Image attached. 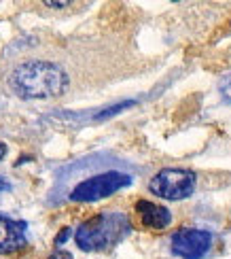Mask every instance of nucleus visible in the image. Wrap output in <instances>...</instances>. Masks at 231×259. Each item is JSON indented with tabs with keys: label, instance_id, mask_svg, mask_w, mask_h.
Returning <instances> with one entry per match:
<instances>
[{
	"label": "nucleus",
	"instance_id": "0eeeda50",
	"mask_svg": "<svg viewBox=\"0 0 231 259\" xmlns=\"http://www.w3.org/2000/svg\"><path fill=\"white\" fill-rule=\"evenodd\" d=\"M136 212L140 217V223L149 230H166L172 223V212L166 206L155 204L151 200H138L136 202Z\"/></svg>",
	"mask_w": 231,
	"mask_h": 259
},
{
	"label": "nucleus",
	"instance_id": "7ed1b4c3",
	"mask_svg": "<svg viewBox=\"0 0 231 259\" xmlns=\"http://www.w3.org/2000/svg\"><path fill=\"white\" fill-rule=\"evenodd\" d=\"M134 179L123 170H98L89 177H83L66 191V200L70 202H98L115 196L117 191L129 187Z\"/></svg>",
	"mask_w": 231,
	"mask_h": 259
},
{
	"label": "nucleus",
	"instance_id": "20e7f679",
	"mask_svg": "<svg viewBox=\"0 0 231 259\" xmlns=\"http://www.w3.org/2000/svg\"><path fill=\"white\" fill-rule=\"evenodd\" d=\"M197 187V175L187 168H163L149 181V191L161 200L178 202L193 196Z\"/></svg>",
	"mask_w": 231,
	"mask_h": 259
},
{
	"label": "nucleus",
	"instance_id": "ddd939ff",
	"mask_svg": "<svg viewBox=\"0 0 231 259\" xmlns=\"http://www.w3.org/2000/svg\"><path fill=\"white\" fill-rule=\"evenodd\" d=\"M7 153H9V147H7V143H3V140H0V161L7 157Z\"/></svg>",
	"mask_w": 231,
	"mask_h": 259
},
{
	"label": "nucleus",
	"instance_id": "1a4fd4ad",
	"mask_svg": "<svg viewBox=\"0 0 231 259\" xmlns=\"http://www.w3.org/2000/svg\"><path fill=\"white\" fill-rule=\"evenodd\" d=\"M218 94H221V100L225 104H231V72L227 77H223L221 83H218Z\"/></svg>",
	"mask_w": 231,
	"mask_h": 259
},
{
	"label": "nucleus",
	"instance_id": "f8f14e48",
	"mask_svg": "<svg viewBox=\"0 0 231 259\" xmlns=\"http://www.w3.org/2000/svg\"><path fill=\"white\" fill-rule=\"evenodd\" d=\"M13 189V185H11V181L7 177H0V193H7Z\"/></svg>",
	"mask_w": 231,
	"mask_h": 259
},
{
	"label": "nucleus",
	"instance_id": "9b49d317",
	"mask_svg": "<svg viewBox=\"0 0 231 259\" xmlns=\"http://www.w3.org/2000/svg\"><path fill=\"white\" fill-rule=\"evenodd\" d=\"M47 259H72V255L68 251H64V249H56L53 253H49Z\"/></svg>",
	"mask_w": 231,
	"mask_h": 259
},
{
	"label": "nucleus",
	"instance_id": "6e6552de",
	"mask_svg": "<svg viewBox=\"0 0 231 259\" xmlns=\"http://www.w3.org/2000/svg\"><path fill=\"white\" fill-rule=\"evenodd\" d=\"M134 104H136V100H123V102H117V104H113V106H106V109H102L100 113H96L94 119H96V121L108 119V117H113V115H117V113H121V111H125V109H129V106H134Z\"/></svg>",
	"mask_w": 231,
	"mask_h": 259
},
{
	"label": "nucleus",
	"instance_id": "423d86ee",
	"mask_svg": "<svg viewBox=\"0 0 231 259\" xmlns=\"http://www.w3.org/2000/svg\"><path fill=\"white\" fill-rule=\"evenodd\" d=\"M26 228L28 225L24 221L11 219L0 212V255H9L26 249L28 246Z\"/></svg>",
	"mask_w": 231,
	"mask_h": 259
},
{
	"label": "nucleus",
	"instance_id": "f03ea898",
	"mask_svg": "<svg viewBox=\"0 0 231 259\" xmlns=\"http://www.w3.org/2000/svg\"><path fill=\"white\" fill-rule=\"evenodd\" d=\"M131 232V223L125 212L104 210L83 221L74 232V242L81 251H106L117 246Z\"/></svg>",
	"mask_w": 231,
	"mask_h": 259
},
{
	"label": "nucleus",
	"instance_id": "39448f33",
	"mask_svg": "<svg viewBox=\"0 0 231 259\" xmlns=\"http://www.w3.org/2000/svg\"><path fill=\"white\" fill-rule=\"evenodd\" d=\"M212 249V234L200 228H180L172 234L170 251L180 259H204Z\"/></svg>",
	"mask_w": 231,
	"mask_h": 259
},
{
	"label": "nucleus",
	"instance_id": "9d476101",
	"mask_svg": "<svg viewBox=\"0 0 231 259\" xmlns=\"http://www.w3.org/2000/svg\"><path fill=\"white\" fill-rule=\"evenodd\" d=\"M70 234H72V232H70V228H62V232L58 234V238H56V246H62L66 240L70 238Z\"/></svg>",
	"mask_w": 231,
	"mask_h": 259
},
{
	"label": "nucleus",
	"instance_id": "f257e3e1",
	"mask_svg": "<svg viewBox=\"0 0 231 259\" xmlns=\"http://www.w3.org/2000/svg\"><path fill=\"white\" fill-rule=\"evenodd\" d=\"M7 83L21 100H49L66 94L70 77L56 62L26 60L11 70Z\"/></svg>",
	"mask_w": 231,
	"mask_h": 259
},
{
	"label": "nucleus",
	"instance_id": "4468645a",
	"mask_svg": "<svg viewBox=\"0 0 231 259\" xmlns=\"http://www.w3.org/2000/svg\"><path fill=\"white\" fill-rule=\"evenodd\" d=\"M45 5H47V7H53V9H62V7H68V3H53V0H47Z\"/></svg>",
	"mask_w": 231,
	"mask_h": 259
}]
</instances>
